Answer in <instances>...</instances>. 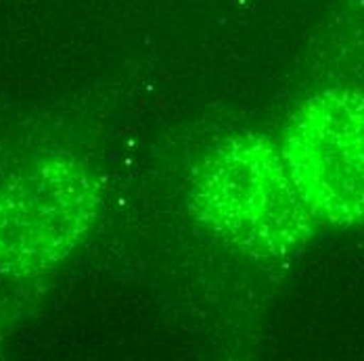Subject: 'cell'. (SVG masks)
<instances>
[{"label": "cell", "instance_id": "cell-3", "mask_svg": "<svg viewBox=\"0 0 364 361\" xmlns=\"http://www.w3.org/2000/svg\"><path fill=\"white\" fill-rule=\"evenodd\" d=\"M99 211L90 176L70 155L34 161L0 192V265L38 274L68 257Z\"/></svg>", "mask_w": 364, "mask_h": 361}, {"label": "cell", "instance_id": "cell-1", "mask_svg": "<svg viewBox=\"0 0 364 361\" xmlns=\"http://www.w3.org/2000/svg\"><path fill=\"white\" fill-rule=\"evenodd\" d=\"M195 219L220 240L257 259H289L312 238L308 213L281 145L241 132L199 163L188 190Z\"/></svg>", "mask_w": 364, "mask_h": 361}, {"label": "cell", "instance_id": "cell-2", "mask_svg": "<svg viewBox=\"0 0 364 361\" xmlns=\"http://www.w3.org/2000/svg\"><path fill=\"white\" fill-rule=\"evenodd\" d=\"M293 184L314 221H364V92L333 88L293 111L279 143Z\"/></svg>", "mask_w": 364, "mask_h": 361}]
</instances>
